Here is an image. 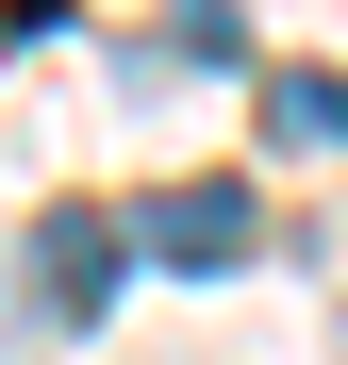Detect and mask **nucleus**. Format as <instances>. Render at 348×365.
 <instances>
[{
    "label": "nucleus",
    "instance_id": "nucleus-1",
    "mask_svg": "<svg viewBox=\"0 0 348 365\" xmlns=\"http://www.w3.org/2000/svg\"><path fill=\"white\" fill-rule=\"evenodd\" d=\"M133 250L183 266V282H216V266L265 250V216H249V182H149V200H133Z\"/></svg>",
    "mask_w": 348,
    "mask_h": 365
},
{
    "label": "nucleus",
    "instance_id": "nucleus-2",
    "mask_svg": "<svg viewBox=\"0 0 348 365\" xmlns=\"http://www.w3.org/2000/svg\"><path fill=\"white\" fill-rule=\"evenodd\" d=\"M116 266H133V216H100V200H50L33 216V299H50V316H100Z\"/></svg>",
    "mask_w": 348,
    "mask_h": 365
},
{
    "label": "nucleus",
    "instance_id": "nucleus-3",
    "mask_svg": "<svg viewBox=\"0 0 348 365\" xmlns=\"http://www.w3.org/2000/svg\"><path fill=\"white\" fill-rule=\"evenodd\" d=\"M265 150H348V67H265Z\"/></svg>",
    "mask_w": 348,
    "mask_h": 365
}]
</instances>
